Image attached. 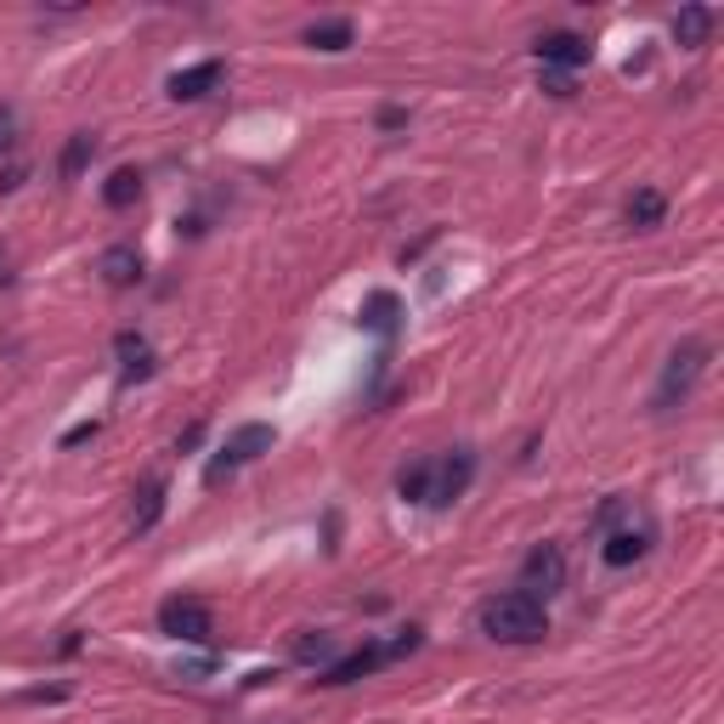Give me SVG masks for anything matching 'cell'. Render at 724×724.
<instances>
[{"label": "cell", "mask_w": 724, "mask_h": 724, "mask_svg": "<svg viewBox=\"0 0 724 724\" xmlns=\"http://www.w3.org/2000/svg\"><path fill=\"white\" fill-rule=\"evenodd\" d=\"M476 481V453L470 447H453L442 458H419L397 476V492L408 504H424V510H447L453 499H465Z\"/></svg>", "instance_id": "obj_1"}, {"label": "cell", "mask_w": 724, "mask_h": 724, "mask_svg": "<svg viewBox=\"0 0 724 724\" xmlns=\"http://www.w3.org/2000/svg\"><path fill=\"white\" fill-rule=\"evenodd\" d=\"M595 538H600V561L611 572H622V567H634V561H645V554H651L656 526H651V515L634 499L611 492V499L595 510Z\"/></svg>", "instance_id": "obj_2"}, {"label": "cell", "mask_w": 724, "mask_h": 724, "mask_svg": "<svg viewBox=\"0 0 724 724\" xmlns=\"http://www.w3.org/2000/svg\"><path fill=\"white\" fill-rule=\"evenodd\" d=\"M481 634L499 645H538L549 634V606L526 588H510V595H492L481 606Z\"/></svg>", "instance_id": "obj_3"}, {"label": "cell", "mask_w": 724, "mask_h": 724, "mask_svg": "<svg viewBox=\"0 0 724 724\" xmlns=\"http://www.w3.org/2000/svg\"><path fill=\"white\" fill-rule=\"evenodd\" d=\"M272 442H278V431H272L267 419H244L238 431L215 447V458H210V465H205V487H221V481L233 476V470L255 465L260 453H272Z\"/></svg>", "instance_id": "obj_4"}, {"label": "cell", "mask_w": 724, "mask_h": 724, "mask_svg": "<svg viewBox=\"0 0 724 724\" xmlns=\"http://www.w3.org/2000/svg\"><path fill=\"white\" fill-rule=\"evenodd\" d=\"M419 645H424V634H419V629H402L397 640L357 645L351 656H340V663H328V668H323V685H351V679H369L374 668L397 663V656H408V651H419Z\"/></svg>", "instance_id": "obj_5"}, {"label": "cell", "mask_w": 724, "mask_h": 724, "mask_svg": "<svg viewBox=\"0 0 724 724\" xmlns=\"http://www.w3.org/2000/svg\"><path fill=\"white\" fill-rule=\"evenodd\" d=\"M702 369H708V346L702 340H685L674 357H668V369H663V379H656V390H651V408L663 413V408H674V402H685L690 390H697V379H702Z\"/></svg>", "instance_id": "obj_6"}, {"label": "cell", "mask_w": 724, "mask_h": 724, "mask_svg": "<svg viewBox=\"0 0 724 724\" xmlns=\"http://www.w3.org/2000/svg\"><path fill=\"white\" fill-rule=\"evenodd\" d=\"M159 634H171L182 645H210L215 640V617L205 600H192V595H171L159 606Z\"/></svg>", "instance_id": "obj_7"}, {"label": "cell", "mask_w": 724, "mask_h": 724, "mask_svg": "<svg viewBox=\"0 0 724 724\" xmlns=\"http://www.w3.org/2000/svg\"><path fill=\"white\" fill-rule=\"evenodd\" d=\"M567 583V554H561V544H538L533 554L521 561V588L526 595H554V588Z\"/></svg>", "instance_id": "obj_8"}, {"label": "cell", "mask_w": 724, "mask_h": 724, "mask_svg": "<svg viewBox=\"0 0 724 724\" xmlns=\"http://www.w3.org/2000/svg\"><path fill=\"white\" fill-rule=\"evenodd\" d=\"M533 57L544 62V74H572V69L588 62V40L572 35V28H554V35H538Z\"/></svg>", "instance_id": "obj_9"}, {"label": "cell", "mask_w": 724, "mask_h": 724, "mask_svg": "<svg viewBox=\"0 0 724 724\" xmlns=\"http://www.w3.org/2000/svg\"><path fill=\"white\" fill-rule=\"evenodd\" d=\"M114 357H119V385H142V379H153V369H159L153 340L137 335V328H119V335H114Z\"/></svg>", "instance_id": "obj_10"}, {"label": "cell", "mask_w": 724, "mask_h": 724, "mask_svg": "<svg viewBox=\"0 0 724 724\" xmlns=\"http://www.w3.org/2000/svg\"><path fill=\"white\" fill-rule=\"evenodd\" d=\"M221 80H226V62L205 57V62H192V69H176L171 80H164V91H171L176 103H199V96H210Z\"/></svg>", "instance_id": "obj_11"}, {"label": "cell", "mask_w": 724, "mask_h": 724, "mask_svg": "<svg viewBox=\"0 0 724 724\" xmlns=\"http://www.w3.org/2000/svg\"><path fill=\"white\" fill-rule=\"evenodd\" d=\"M142 249L137 244H114V249H103V260H96V272H103V283L108 289H130V283H142Z\"/></svg>", "instance_id": "obj_12"}, {"label": "cell", "mask_w": 724, "mask_h": 724, "mask_svg": "<svg viewBox=\"0 0 724 724\" xmlns=\"http://www.w3.org/2000/svg\"><path fill=\"white\" fill-rule=\"evenodd\" d=\"M306 46H317V51H351L357 46V23L351 17H317L306 28Z\"/></svg>", "instance_id": "obj_13"}, {"label": "cell", "mask_w": 724, "mask_h": 724, "mask_svg": "<svg viewBox=\"0 0 724 724\" xmlns=\"http://www.w3.org/2000/svg\"><path fill=\"white\" fill-rule=\"evenodd\" d=\"M397 317H402V301L390 289H374L362 301V328H374V335H397Z\"/></svg>", "instance_id": "obj_14"}, {"label": "cell", "mask_w": 724, "mask_h": 724, "mask_svg": "<svg viewBox=\"0 0 724 724\" xmlns=\"http://www.w3.org/2000/svg\"><path fill=\"white\" fill-rule=\"evenodd\" d=\"M708 35H713V7H679L674 40H679L685 51H697V46H708Z\"/></svg>", "instance_id": "obj_15"}, {"label": "cell", "mask_w": 724, "mask_h": 724, "mask_svg": "<svg viewBox=\"0 0 724 724\" xmlns=\"http://www.w3.org/2000/svg\"><path fill=\"white\" fill-rule=\"evenodd\" d=\"M137 499H142V504H137V515H130V526H137V533H153L159 515H164V476H148Z\"/></svg>", "instance_id": "obj_16"}, {"label": "cell", "mask_w": 724, "mask_h": 724, "mask_svg": "<svg viewBox=\"0 0 724 724\" xmlns=\"http://www.w3.org/2000/svg\"><path fill=\"white\" fill-rule=\"evenodd\" d=\"M137 199H142V171H130V164H125V171H114V176H108L103 205H108V210H130Z\"/></svg>", "instance_id": "obj_17"}, {"label": "cell", "mask_w": 724, "mask_h": 724, "mask_svg": "<svg viewBox=\"0 0 724 724\" xmlns=\"http://www.w3.org/2000/svg\"><path fill=\"white\" fill-rule=\"evenodd\" d=\"M91 153H96V137L91 130H74L69 142H62V159H57V171H62V182H74L85 164H91Z\"/></svg>", "instance_id": "obj_18"}, {"label": "cell", "mask_w": 724, "mask_h": 724, "mask_svg": "<svg viewBox=\"0 0 724 724\" xmlns=\"http://www.w3.org/2000/svg\"><path fill=\"white\" fill-rule=\"evenodd\" d=\"M663 215H668V199L656 187H640L629 199V226H663Z\"/></svg>", "instance_id": "obj_19"}, {"label": "cell", "mask_w": 724, "mask_h": 724, "mask_svg": "<svg viewBox=\"0 0 724 724\" xmlns=\"http://www.w3.org/2000/svg\"><path fill=\"white\" fill-rule=\"evenodd\" d=\"M294 656H301V663H323V656H328V640H323V634H301V640H294Z\"/></svg>", "instance_id": "obj_20"}, {"label": "cell", "mask_w": 724, "mask_h": 724, "mask_svg": "<svg viewBox=\"0 0 724 724\" xmlns=\"http://www.w3.org/2000/svg\"><path fill=\"white\" fill-rule=\"evenodd\" d=\"M17 142V108L12 103H0V153H7Z\"/></svg>", "instance_id": "obj_21"}, {"label": "cell", "mask_w": 724, "mask_h": 724, "mask_svg": "<svg viewBox=\"0 0 724 724\" xmlns=\"http://www.w3.org/2000/svg\"><path fill=\"white\" fill-rule=\"evenodd\" d=\"M96 431H103L96 419H80V424H69V431H62V447H80V442H91Z\"/></svg>", "instance_id": "obj_22"}, {"label": "cell", "mask_w": 724, "mask_h": 724, "mask_svg": "<svg viewBox=\"0 0 724 724\" xmlns=\"http://www.w3.org/2000/svg\"><path fill=\"white\" fill-rule=\"evenodd\" d=\"M397 125H408V108H397V103H385V108H379V130H397Z\"/></svg>", "instance_id": "obj_23"}, {"label": "cell", "mask_w": 724, "mask_h": 724, "mask_svg": "<svg viewBox=\"0 0 724 724\" xmlns=\"http://www.w3.org/2000/svg\"><path fill=\"white\" fill-rule=\"evenodd\" d=\"M544 91L549 96H572V74H544Z\"/></svg>", "instance_id": "obj_24"}, {"label": "cell", "mask_w": 724, "mask_h": 724, "mask_svg": "<svg viewBox=\"0 0 724 724\" xmlns=\"http://www.w3.org/2000/svg\"><path fill=\"white\" fill-rule=\"evenodd\" d=\"M0 283H12V272H7V255H0Z\"/></svg>", "instance_id": "obj_25"}]
</instances>
